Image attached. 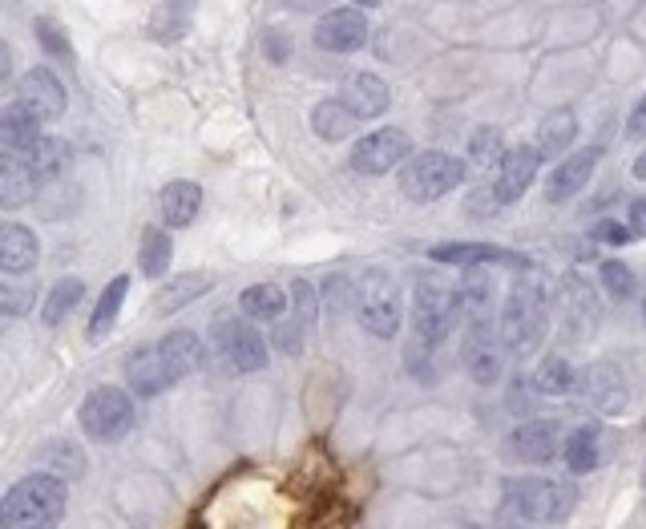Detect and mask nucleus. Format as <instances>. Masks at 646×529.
I'll list each match as a JSON object with an SVG mask.
<instances>
[{
  "label": "nucleus",
  "instance_id": "obj_43",
  "mask_svg": "<svg viewBox=\"0 0 646 529\" xmlns=\"http://www.w3.org/2000/svg\"><path fill=\"white\" fill-rule=\"evenodd\" d=\"M33 295H37V283H29L25 291L5 283V287H0V307H5V315H21L25 307H33Z\"/></svg>",
  "mask_w": 646,
  "mask_h": 529
},
{
  "label": "nucleus",
  "instance_id": "obj_55",
  "mask_svg": "<svg viewBox=\"0 0 646 529\" xmlns=\"http://www.w3.org/2000/svg\"><path fill=\"white\" fill-rule=\"evenodd\" d=\"M642 320H646V307H642Z\"/></svg>",
  "mask_w": 646,
  "mask_h": 529
},
{
  "label": "nucleus",
  "instance_id": "obj_9",
  "mask_svg": "<svg viewBox=\"0 0 646 529\" xmlns=\"http://www.w3.org/2000/svg\"><path fill=\"white\" fill-rule=\"evenodd\" d=\"M412 154V142L404 130H376L352 146V170L360 174H388Z\"/></svg>",
  "mask_w": 646,
  "mask_h": 529
},
{
  "label": "nucleus",
  "instance_id": "obj_36",
  "mask_svg": "<svg viewBox=\"0 0 646 529\" xmlns=\"http://www.w3.org/2000/svg\"><path fill=\"white\" fill-rule=\"evenodd\" d=\"M190 13H194V0H170L154 13V25L150 33L162 37V41H178L186 29H190Z\"/></svg>",
  "mask_w": 646,
  "mask_h": 529
},
{
  "label": "nucleus",
  "instance_id": "obj_49",
  "mask_svg": "<svg viewBox=\"0 0 646 529\" xmlns=\"http://www.w3.org/2000/svg\"><path fill=\"white\" fill-rule=\"evenodd\" d=\"M267 45H271V49H267L271 61H283V57H287V41H283L279 33H267Z\"/></svg>",
  "mask_w": 646,
  "mask_h": 529
},
{
  "label": "nucleus",
  "instance_id": "obj_54",
  "mask_svg": "<svg viewBox=\"0 0 646 529\" xmlns=\"http://www.w3.org/2000/svg\"><path fill=\"white\" fill-rule=\"evenodd\" d=\"M505 529H521V525H505Z\"/></svg>",
  "mask_w": 646,
  "mask_h": 529
},
{
  "label": "nucleus",
  "instance_id": "obj_34",
  "mask_svg": "<svg viewBox=\"0 0 646 529\" xmlns=\"http://www.w3.org/2000/svg\"><path fill=\"white\" fill-rule=\"evenodd\" d=\"M574 130H578V122H574V114H570V110L550 114V118L542 122V130H537V150H542V158L562 154V150L574 142Z\"/></svg>",
  "mask_w": 646,
  "mask_h": 529
},
{
  "label": "nucleus",
  "instance_id": "obj_50",
  "mask_svg": "<svg viewBox=\"0 0 646 529\" xmlns=\"http://www.w3.org/2000/svg\"><path fill=\"white\" fill-rule=\"evenodd\" d=\"M13 73V57H9V45H0V81H9Z\"/></svg>",
  "mask_w": 646,
  "mask_h": 529
},
{
  "label": "nucleus",
  "instance_id": "obj_3",
  "mask_svg": "<svg viewBox=\"0 0 646 529\" xmlns=\"http://www.w3.org/2000/svg\"><path fill=\"white\" fill-rule=\"evenodd\" d=\"M505 501L517 517L537 521V525H554L566 521L574 513V485L570 481H554V477H517L505 485Z\"/></svg>",
  "mask_w": 646,
  "mask_h": 529
},
{
  "label": "nucleus",
  "instance_id": "obj_45",
  "mask_svg": "<svg viewBox=\"0 0 646 529\" xmlns=\"http://www.w3.org/2000/svg\"><path fill=\"white\" fill-rule=\"evenodd\" d=\"M291 295H295V315H299L307 328H315V295H311V287L307 283H295Z\"/></svg>",
  "mask_w": 646,
  "mask_h": 529
},
{
  "label": "nucleus",
  "instance_id": "obj_29",
  "mask_svg": "<svg viewBox=\"0 0 646 529\" xmlns=\"http://www.w3.org/2000/svg\"><path fill=\"white\" fill-rule=\"evenodd\" d=\"M239 307H243L247 320H283L287 295H283V287H275V283H255V287H247V291L239 295Z\"/></svg>",
  "mask_w": 646,
  "mask_h": 529
},
{
  "label": "nucleus",
  "instance_id": "obj_30",
  "mask_svg": "<svg viewBox=\"0 0 646 529\" xmlns=\"http://www.w3.org/2000/svg\"><path fill=\"white\" fill-rule=\"evenodd\" d=\"M69 142H61V138H41L33 150H25V162L33 166V174L41 178V182H49V178H61L65 170H69Z\"/></svg>",
  "mask_w": 646,
  "mask_h": 529
},
{
  "label": "nucleus",
  "instance_id": "obj_5",
  "mask_svg": "<svg viewBox=\"0 0 646 529\" xmlns=\"http://www.w3.org/2000/svg\"><path fill=\"white\" fill-rule=\"evenodd\" d=\"M461 178H465V162L461 158L441 154V150H424V154L404 162L400 190L412 202H433V198H445L453 186H461Z\"/></svg>",
  "mask_w": 646,
  "mask_h": 529
},
{
  "label": "nucleus",
  "instance_id": "obj_4",
  "mask_svg": "<svg viewBox=\"0 0 646 529\" xmlns=\"http://www.w3.org/2000/svg\"><path fill=\"white\" fill-rule=\"evenodd\" d=\"M461 320V295L441 279H420L412 295V332L424 344H441Z\"/></svg>",
  "mask_w": 646,
  "mask_h": 529
},
{
  "label": "nucleus",
  "instance_id": "obj_31",
  "mask_svg": "<svg viewBox=\"0 0 646 529\" xmlns=\"http://www.w3.org/2000/svg\"><path fill=\"white\" fill-rule=\"evenodd\" d=\"M162 356H166V364H170V372L182 380V376H190L198 364H202V340L194 336V332H170L162 344Z\"/></svg>",
  "mask_w": 646,
  "mask_h": 529
},
{
  "label": "nucleus",
  "instance_id": "obj_20",
  "mask_svg": "<svg viewBox=\"0 0 646 529\" xmlns=\"http://www.w3.org/2000/svg\"><path fill=\"white\" fill-rule=\"evenodd\" d=\"M594 162H598V150H582L574 158H566L550 178H546V198L550 202H570L594 174Z\"/></svg>",
  "mask_w": 646,
  "mask_h": 529
},
{
  "label": "nucleus",
  "instance_id": "obj_35",
  "mask_svg": "<svg viewBox=\"0 0 646 529\" xmlns=\"http://www.w3.org/2000/svg\"><path fill=\"white\" fill-rule=\"evenodd\" d=\"M578 372L570 368L566 356H546L542 368H537V392H550V396H566L578 388Z\"/></svg>",
  "mask_w": 646,
  "mask_h": 529
},
{
  "label": "nucleus",
  "instance_id": "obj_13",
  "mask_svg": "<svg viewBox=\"0 0 646 529\" xmlns=\"http://www.w3.org/2000/svg\"><path fill=\"white\" fill-rule=\"evenodd\" d=\"M558 449H562V429L554 420H529L509 441V453L525 465H550L558 457Z\"/></svg>",
  "mask_w": 646,
  "mask_h": 529
},
{
  "label": "nucleus",
  "instance_id": "obj_21",
  "mask_svg": "<svg viewBox=\"0 0 646 529\" xmlns=\"http://www.w3.org/2000/svg\"><path fill=\"white\" fill-rule=\"evenodd\" d=\"M562 307H566V336L570 340H582L594 332L598 324V307H594V291L578 279H566L562 287Z\"/></svg>",
  "mask_w": 646,
  "mask_h": 529
},
{
  "label": "nucleus",
  "instance_id": "obj_22",
  "mask_svg": "<svg viewBox=\"0 0 646 529\" xmlns=\"http://www.w3.org/2000/svg\"><path fill=\"white\" fill-rule=\"evenodd\" d=\"M21 97L37 105V110L45 114V122H53V118L65 114V85L49 69H29L25 81H21Z\"/></svg>",
  "mask_w": 646,
  "mask_h": 529
},
{
  "label": "nucleus",
  "instance_id": "obj_24",
  "mask_svg": "<svg viewBox=\"0 0 646 529\" xmlns=\"http://www.w3.org/2000/svg\"><path fill=\"white\" fill-rule=\"evenodd\" d=\"M37 182L41 178L33 174L25 154H5V158H0V202H5V206H21L25 198H33Z\"/></svg>",
  "mask_w": 646,
  "mask_h": 529
},
{
  "label": "nucleus",
  "instance_id": "obj_1",
  "mask_svg": "<svg viewBox=\"0 0 646 529\" xmlns=\"http://www.w3.org/2000/svg\"><path fill=\"white\" fill-rule=\"evenodd\" d=\"M546 320H550L546 291H542V283L533 279V271L513 279L509 299L501 307V344H505V352L529 356L546 336Z\"/></svg>",
  "mask_w": 646,
  "mask_h": 529
},
{
  "label": "nucleus",
  "instance_id": "obj_19",
  "mask_svg": "<svg viewBox=\"0 0 646 529\" xmlns=\"http://www.w3.org/2000/svg\"><path fill=\"white\" fill-rule=\"evenodd\" d=\"M37 255H41V247H37V235L29 227H21V223H5V227H0V267H5L9 275L33 271L37 267Z\"/></svg>",
  "mask_w": 646,
  "mask_h": 529
},
{
  "label": "nucleus",
  "instance_id": "obj_41",
  "mask_svg": "<svg viewBox=\"0 0 646 529\" xmlns=\"http://www.w3.org/2000/svg\"><path fill=\"white\" fill-rule=\"evenodd\" d=\"M602 287L610 299H630L634 295V271L626 263H602Z\"/></svg>",
  "mask_w": 646,
  "mask_h": 529
},
{
  "label": "nucleus",
  "instance_id": "obj_6",
  "mask_svg": "<svg viewBox=\"0 0 646 529\" xmlns=\"http://www.w3.org/2000/svg\"><path fill=\"white\" fill-rule=\"evenodd\" d=\"M77 420H81V429H85L93 441H105V445H110V441H118V437L130 433V425H134V404H130V396H126L122 388L101 384V388H93V392L81 400Z\"/></svg>",
  "mask_w": 646,
  "mask_h": 529
},
{
  "label": "nucleus",
  "instance_id": "obj_47",
  "mask_svg": "<svg viewBox=\"0 0 646 529\" xmlns=\"http://www.w3.org/2000/svg\"><path fill=\"white\" fill-rule=\"evenodd\" d=\"M626 134H630V138H646V93H642L638 105H634V114H630V122H626Z\"/></svg>",
  "mask_w": 646,
  "mask_h": 529
},
{
  "label": "nucleus",
  "instance_id": "obj_38",
  "mask_svg": "<svg viewBox=\"0 0 646 529\" xmlns=\"http://www.w3.org/2000/svg\"><path fill=\"white\" fill-rule=\"evenodd\" d=\"M505 154H509V150H501V130H497V126H481V130H473V138H469V158H473L477 166L505 162Z\"/></svg>",
  "mask_w": 646,
  "mask_h": 529
},
{
  "label": "nucleus",
  "instance_id": "obj_33",
  "mask_svg": "<svg viewBox=\"0 0 646 529\" xmlns=\"http://www.w3.org/2000/svg\"><path fill=\"white\" fill-rule=\"evenodd\" d=\"M170 259H174V243H170V235H166L162 227H146V235H142V251H138V267H142V275L162 279V275L170 271Z\"/></svg>",
  "mask_w": 646,
  "mask_h": 529
},
{
  "label": "nucleus",
  "instance_id": "obj_53",
  "mask_svg": "<svg viewBox=\"0 0 646 529\" xmlns=\"http://www.w3.org/2000/svg\"><path fill=\"white\" fill-rule=\"evenodd\" d=\"M642 485H646V469H642Z\"/></svg>",
  "mask_w": 646,
  "mask_h": 529
},
{
  "label": "nucleus",
  "instance_id": "obj_23",
  "mask_svg": "<svg viewBox=\"0 0 646 529\" xmlns=\"http://www.w3.org/2000/svg\"><path fill=\"white\" fill-rule=\"evenodd\" d=\"M158 206H162L166 227H190L198 206H202V186L198 182H170V186H162Z\"/></svg>",
  "mask_w": 646,
  "mask_h": 529
},
{
  "label": "nucleus",
  "instance_id": "obj_51",
  "mask_svg": "<svg viewBox=\"0 0 646 529\" xmlns=\"http://www.w3.org/2000/svg\"><path fill=\"white\" fill-rule=\"evenodd\" d=\"M356 9H376V5H384V0H352Z\"/></svg>",
  "mask_w": 646,
  "mask_h": 529
},
{
  "label": "nucleus",
  "instance_id": "obj_16",
  "mask_svg": "<svg viewBox=\"0 0 646 529\" xmlns=\"http://www.w3.org/2000/svg\"><path fill=\"white\" fill-rule=\"evenodd\" d=\"M126 376H130V388H134L138 396H158V392H166L170 384H178V376L170 372V364H166V356H162L158 344H154V348H138V352L126 360Z\"/></svg>",
  "mask_w": 646,
  "mask_h": 529
},
{
  "label": "nucleus",
  "instance_id": "obj_27",
  "mask_svg": "<svg viewBox=\"0 0 646 529\" xmlns=\"http://www.w3.org/2000/svg\"><path fill=\"white\" fill-rule=\"evenodd\" d=\"M461 315L469 324H489V311H493V275H481V271H469L465 283H461Z\"/></svg>",
  "mask_w": 646,
  "mask_h": 529
},
{
  "label": "nucleus",
  "instance_id": "obj_28",
  "mask_svg": "<svg viewBox=\"0 0 646 529\" xmlns=\"http://www.w3.org/2000/svg\"><path fill=\"white\" fill-rule=\"evenodd\" d=\"M210 275H202V271H190V275H174V279H166L162 283V291L154 295V307L162 311V315H170V311H178V307H186L190 299H198V295H206L210 291Z\"/></svg>",
  "mask_w": 646,
  "mask_h": 529
},
{
  "label": "nucleus",
  "instance_id": "obj_11",
  "mask_svg": "<svg viewBox=\"0 0 646 529\" xmlns=\"http://www.w3.org/2000/svg\"><path fill=\"white\" fill-rule=\"evenodd\" d=\"M41 122H45V114L33 101H25V97L9 101L5 110H0V146H5V154L33 150L41 142Z\"/></svg>",
  "mask_w": 646,
  "mask_h": 529
},
{
  "label": "nucleus",
  "instance_id": "obj_52",
  "mask_svg": "<svg viewBox=\"0 0 646 529\" xmlns=\"http://www.w3.org/2000/svg\"><path fill=\"white\" fill-rule=\"evenodd\" d=\"M634 174H638V178H646V154H638V162H634Z\"/></svg>",
  "mask_w": 646,
  "mask_h": 529
},
{
  "label": "nucleus",
  "instance_id": "obj_15",
  "mask_svg": "<svg viewBox=\"0 0 646 529\" xmlns=\"http://www.w3.org/2000/svg\"><path fill=\"white\" fill-rule=\"evenodd\" d=\"M578 388H582V396H586L598 412H610V416L622 412L626 400H630V388H626V380H622V372H618L614 364H590V368L582 372Z\"/></svg>",
  "mask_w": 646,
  "mask_h": 529
},
{
  "label": "nucleus",
  "instance_id": "obj_48",
  "mask_svg": "<svg viewBox=\"0 0 646 529\" xmlns=\"http://www.w3.org/2000/svg\"><path fill=\"white\" fill-rule=\"evenodd\" d=\"M630 231L634 235H646V198H634L630 202Z\"/></svg>",
  "mask_w": 646,
  "mask_h": 529
},
{
  "label": "nucleus",
  "instance_id": "obj_8",
  "mask_svg": "<svg viewBox=\"0 0 646 529\" xmlns=\"http://www.w3.org/2000/svg\"><path fill=\"white\" fill-rule=\"evenodd\" d=\"M214 344L219 352L239 368V372H263L267 368V336H259L255 324L247 320H219L214 324Z\"/></svg>",
  "mask_w": 646,
  "mask_h": 529
},
{
  "label": "nucleus",
  "instance_id": "obj_46",
  "mask_svg": "<svg viewBox=\"0 0 646 529\" xmlns=\"http://www.w3.org/2000/svg\"><path fill=\"white\" fill-rule=\"evenodd\" d=\"M630 227H622V223H614V219H606V223H598L594 227V239L598 243H606V247H622V243H630Z\"/></svg>",
  "mask_w": 646,
  "mask_h": 529
},
{
  "label": "nucleus",
  "instance_id": "obj_40",
  "mask_svg": "<svg viewBox=\"0 0 646 529\" xmlns=\"http://www.w3.org/2000/svg\"><path fill=\"white\" fill-rule=\"evenodd\" d=\"M307 332H311V328H307V324L299 320V315L291 311V320H279V324H275V336H271V340H275V348H279L283 356H299V352H303V336H307Z\"/></svg>",
  "mask_w": 646,
  "mask_h": 529
},
{
  "label": "nucleus",
  "instance_id": "obj_37",
  "mask_svg": "<svg viewBox=\"0 0 646 529\" xmlns=\"http://www.w3.org/2000/svg\"><path fill=\"white\" fill-rule=\"evenodd\" d=\"M81 295H85V283H81V279H61V283L49 291V299H45L41 320H45V324H61L65 315L81 303Z\"/></svg>",
  "mask_w": 646,
  "mask_h": 529
},
{
  "label": "nucleus",
  "instance_id": "obj_14",
  "mask_svg": "<svg viewBox=\"0 0 646 529\" xmlns=\"http://www.w3.org/2000/svg\"><path fill=\"white\" fill-rule=\"evenodd\" d=\"M433 263H453V267H485V263H501V267H517V271H533V263L517 251H501L489 243H441L428 251Z\"/></svg>",
  "mask_w": 646,
  "mask_h": 529
},
{
  "label": "nucleus",
  "instance_id": "obj_17",
  "mask_svg": "<svg viewBox=\"0 0 646 529\" xmlns=\"http://www.w3.org/2000/svg\"><path fill=\"white\" fill-rule=\"evenodd\" d=\"M537 166H542V150L537 146H513L501 162V174H497V198L501 202H517L529 182L537 178Z\"/></svg>",
  "mask_w": 646,
  "mask_h": 529
},
{
  "label": "nucleus",
  "instance_id": "obj_12",
  "mask_svg": "<svg viewBox=\"0 0 646 529\" xmlns=\"http://www.w3.org/2000/svg\"><path fill=\"white\" fill-rule=\"evenodd\" d=\"M368 41V17L360 9H336L315 25V45L328 53H356Z\"/></svg>",
  "mask_w": 646,
  "mask_h": 529
},
{
  "label": "nucleus",
  "instance_id": "obj_42",
  "mask_svg": "<svg viewBox=\"0 0 646 529\" xmlns=\"http://www.w3.org/2000/svg\"><path fill=\"white\" fill-rule=\"evenodd\" d=\"M428 348H437V344H424V340H412L408 344V352H404V360H408V372L420 380H433V360H428Z\"/></svg>",
  "mask_w": 646,
  "mask_h": 529
},
{
  "label": "nucleus",
  "instance_id": "obj_2",
  "mask_svg": "<svg viewBox=\"0 0 646 529\" xmlns=\"http://www.w3.org/2000/svg\"><path fill=\"white\" fill-rule=\"evenodd\" d=\"M65 517V485L49 473L21 477L0 505V525L5 529H57Z\"/></svg>",
  "mask_w": 646,
  "mask_h": 529
},
{
  "label": "nucleus",
  "instance_id": "obj_25",
  "mask_svg": "<svg viewBox=\"0 0 646 529\" xmlns=\"http://www.w3.org/2000/svg\"><path fill=\"white\" fill-rule=\"evenodd\" d=\"M126 291H130V275H114V279H110V287L101 291V299H97V307H93V315H89V340H93V344H101L105 336L114 332Z\"/></svg>",
  "mask_w": 646,
  "mask_h": 529
},
{
  "label": "nucleus",
  "instance_id": "obj_39",
  "mask_svg": "<svg viewBox=\"0 0 646 529\" xmlns=\"http://www.w3.org/2000/svg\"><path fill=\"white\" fill-rule=\"evenodd\" d=\"M37 41H41V49L45 53H53V57H65V61H73V45H69V33L53 21V17H37Z\"/></svg>",
  "mask_w": 646,
  "mask_h": 529
},
{
  "label": "nucleus",
  "instance_id": "obj_10",
  "mask_svg": "<svg viewBox=\"0 0 646 529\" xmlns=\"http://www.w3.org/2000/svg\"><path fill=\"white\" fill-rule=\"evenodd\" d=\"M461 360H465V368L477 384H493L501 376V364H505L501 332H493L489 324H469L465 344H461Z\"/></svg>",
  "mask_w": 646,
  "mask_h": 529
},
{
  "label": "nucleus",
  "instance_id": "obj_26",
  "mask_svg": "<svg viewBox=\"0 0 646 529\" xmlns=\"http://www.w3.org/2000/svg\"><path fill=\"white\" fill-rule=\"evenodd\" d=\"M356 122H360V118L348 110L340 97H336V101H319L315 110H311V130H315L323 142H344V138H352Z\"/></svg>",
  "mask_w": 646,
  "mask_h": 529
},
{
  "label": "nucleus",
  "instance_id": "obj_18",
  "mask_svg": "<svg viewBox=\"0 0 646 529\" xmlns=\"http://www.w3.org/2000/svg\"><path fill=\"white\" fill-rule=\"evenodd\" d=\"M340 101L348 105V110H352L360 122H372V118H380V114L388 110L392 93H388V85H384L376 73H352V77L344 81Z\"/></svg>",
  "mask_w": 646,
  "mask_h": 529
},
{
  "label": "nucleus",
  "instance_id": "obj_7",
  "mask_svg": "<svg viewBox=\"0 0 646 529\" xmlns=\"http://www.w3.org/2000/svg\"><path fill=\"white\" fill-rule=\"evenodd\" d=\"M356 307H360V324L372 336L392 340L400 332L404 303H400V287L388 275H364L360 287H356Z\"/></svg>",
  "mask_w": 646,
  "mask_h": 529
},
{
  "label": "nucleus",
  "instance_id": "obj_44",
  "mask_svg": "<svg viewBox=\"0 0 646 529\" xmlns=\"http://www.w3.org/2000/svg\"><path fill=\"white\" fill-rule=\"evenodd\" d=\"M497 206H501L497 186H493V190H485V186H481V190H473V194H469V215H477V219H489Z\"/></svg>",
  "mask_w": 646,
  "mask_h": 529
},
{
  "label": "nucleus",
  "instance_id": "obj_32",
  "mask_svg": "<svg viewBox=\"0 0 646 529\" xmlns=\"http://www.w3.org/2000/svg\"><path fill=\"white\" fill-rule=\"evenodd\" d=\"M602 433H598V425H582V429H574L570 437H566V461H570V469L574 473H594L598 469V461H602Z\"/></svg>",
  "mask_w": 646,
  "mask_h": 529
}]
</instances>
